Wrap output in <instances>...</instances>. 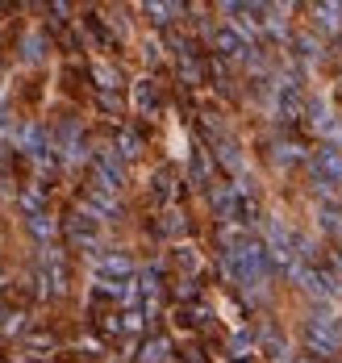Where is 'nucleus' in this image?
Here are the masks:
<instances>
[{
	"label": "nucleus",
	"instance_id": "nucleus-1",
	"mask_svg": "<svg viewBox=\"0 0 342 363\" xmlns=\"http://www.w3.org/2000/svg\"><path fill=\"white\" fill-rule=\"evenodd\" d=\"M221 268H225V275H230L238 288H247V292H263L267 280H271V272H276V263H271L263 238H247L242 246L221 251Z\"/></svg>",
	"mask_w": 342,
	"mask_h": 363
},
{
	"label": "nucleus",
	"instance_id": "nucleus-2",
	"mask_svg": "<svg viewBox=\"0 0 342 363\" xmlns=\"http://www.w3.org/2000/svg\"><path fill=\"white\" fill-rule=\"evenodd\" d=\"M88 184L109 188V192H122V184H126V159L117 155V146L100 142L92 150V159H88Z\"/></svg>",
	"mask_w": 342,
	"mask_h": 363
},
{
	"label": "nucleus",
	"instance_id": "nucleus-3",
	"mask_svg": "<svg viewBox=\"0 0 342 363\" xmlns=\"http://www.w3.org/2000/svg\"><path fill=\"white\" fill-rule=\"evenodd\" d=\"M305 343H309V351H313V355H322V359L338 355V347H342V321L334 318L330 309L313 314V318H309V326H305Z\"/></svg>",
	"mask_w": 342,
	"mask_h": 363
},
{
	"label": "nucleus",
	"instance_id": "nucleus-4",
	"mask_svg": "<svg viewBox=\"0 0 342 363\" xmlns=\"http://www.w3.org/2000/svg\"><path fill=\"white\" fill-rule=\"evenodd\" d=\"M100 226H105V222H96L88 209H71V213L63 218V234H67V242H71V246H80V251H92V255H100V242H105Z\"/></svg>",
	"mask_w": 342,
	"mask_h": 363
},
{
	"label": "nucleus",
	"instance_id": "nucleus-5",
	"mask_svg": "<svg viewBox=\"0 0 342 363\" xmlns=\"http://www.w3.org/2000/svg\"><path fill=\"white\" fill-rule=\"evenodd\" d=\"M309 172H313L317 192L334 196V188L342 184V150L330 146V142H322V150H313V159H309Z\"/></svg>",
	"mask_w": 342,
	"mask_h": 363
},
{
	"label": "nucleus",
	"instance_id": "nucleus-6",
	"mask_svg": "<svg viewBox=\"0 0 342 363\" xmlns=\"http://www.w3.org/2000/svg\"><path fill=\"white\" fill-rule=\"evenodd\" d=\"M54 155H59L67 167H80V163L92 159L84 150V130H80L76 117H63V121H59V130H54Z\"/></svg>",
	"mask_w": 342,
	"mask_h": 363
},
{
	"label": "nucleus",
	"instance_id": "nucleus-7",
	"mask_svg": "<svg viewBox=\"0 0 342 363\" xmlns=\"http://www.w3.org/2000/svg\"><path fill=\"white\" fill-rule=\"evenodd\" d=\"M63 288H67L63 255H59V246H42V259H38V292L42 297H59Z\"/></svg>",
	"mask_w": 342,
	"mask_h": 363
},
{
	"label": "nucleus",
	"instance_id": "nucleus-8",
	"mask_svg": "<svg viewBox=\"0 0 342 363\" xmlns=\"http://www.w3.org/2000/svg\"><path fill=\"white\" fill-rule=\"evenodd\" d=\"M209 46H213V54L221 59V63H247L251 50H255V46L242 42V34H238L234 25H217L213 38H209Z\"/></svg>",
	"mask_w": 342,
	"mask_h": 363
},
{
	"label": "nucleus",
	"instance_id": "nucleus-9",
	"mask_svg": "<svg viewBox=\"0 0 342 363\" xmlns=\"http://www.w3.org/2000/svg\"><path fill=\"white\" fill-rule=\"evenodd\" d=\"M92 272H96V280L126 284V280H134V259L126 251H100V255H92Z\"/></svg>",
	"mask_w": 342,
	"mask_h": 363
},
{
	"label": "nucleus",
	"instance_id": "nucleus-10",
	"mask_svg": "<svg viewBox=\"0 0 342 363\" xmlns=\"http://www.w3.org/2000/svg\"><path fill=\"white\" fill-rule=\"evenodd\" d=\"M80 209H88L96 222H113L117 213H122V201H117V192H109V188H96V184H88L84 192H80Z\"/></svg>",
	"mask_w": 342,
	"mask_h": 363
},
{
	"label": "nucleus",
	"instance_id": "nucleus-11",
	"mask_svg": "<svg viewBox=\"0 0 342 363\" xmlns=\"http://www.w3.org/2000/svg\"><path fill=\"white\" fill-rule=\"evenodd\" d=\"M17 150H25L30 159H42V155L54 150V134L46 130L42 121H25L21 134H17Z\"/></svg>",
	"mask_w": 342,
	"mask_h": 363
},
{
	"label": "nucleus",
	"instance_id": "nucleus-12",
	"mask_svg": "<svg viewBox=\"0 0 342 363\" xmlns=\"http://www.w3.org/2000/svg\"><path fill=\"white\" fill-rule=\"evenodd\" d=\"M305 109H309V105H305V96H300L297 80H276V113H280L284 121H297Z\"/></svg>",
	"mask_w": 342,
	"mask_h": 363
},
{
	"label": "nucleus",
	"instance_id": "nucleus-13",
	"mask_svg": "<svg viewBox=\"0 0 342 363\" xmlns=\"http://www.w3.org/2000/svg\"><path fill=\"white\" fill-rule=\"evenodd\" d=\"M188 180L196 184V188H213V159H209V146H192V176Z\"/></svg>",
	"mask_w": 342,
	"mask_h": 363
},
{
	"label": "nucleus",
	"instance_id": "nucleus-14",
	"mask_svg": "<svg viewBox=\"0 0 342 363\" xmlns=\"http://www.w3.org/2000/svg\"><path fill=\"white\" fill-rule=\"evenodd\" d=\"M17 205H21V213L25 218H38V213H46V184H25L21 192H17Z\"/></svg>",
	"mask_w": 342,
	"mask_h": 363
},
{
	"label": "nucleus",
	"instance_id": "nucleus-15",
	"mask_svg": "<svg viewBox=\"0 0 342 363\" xmlns=\"http://www.w3.org/2000/svg\"><path fill=\"white\" fill-rule=\"evenodd\" d=\"M263 34H271L276 42H288V17L280 4H263Z\"/></svg>",
	"mask_w": 342,
	"mask_h": 363
},
{
	"label": "nucleus",
	"instance_id": "nucleus-16",
	"mask_svg": "<svg viewBox=\"0 0 342 363\" xmlns=\"http://www.w3.org/2000/svg\"><path fill=\"white\" fill-rule=\"evenodd\" d=\"M134 109L146 113V117H155V109H159V88H155V80H138V84H134Z\"/></svg>",
	"mask_w": 342,
	"mask_h": 363
},
{
	"label": "nucleus",
	"instance_id": "nucleus-17",
	"mask_svg": "<svg viewBox=\"0 0 342 363\" xmlns=\"http://www.w3.org/2000/svg\"><path fill=\"white\" fill-rule=\"evenodd\" d=\"M138 363H171V343L163 334H151L138 351Z\"/></svg>",
	"mask_w": 342,
	"mask_h": 363
},
{
	"label": "nucleus",
	"instance_id": "nucleus-18",
	"mask_svg": "<svg viewBox=\"0 0 342 363\" xmlns=\"http://www.w3.org/2000/svg\"><path fill=\"white\" fill-rule=\"evenodd\" d=\"M247 238H255L251 226H238V222H221V226H217V246H221V251H234V246H242Z\"/></svg>",
	"mask_w": 342,
	"mask_h": 363
},
{
	"label": "nucleus",
	"instance_id": "nucleus-19",
	"mask_svg": "<svg viewBox=\"0 0 342 363\" xmlns=\"http://www.w3.org/2000/svg\"><path fill=\"white\" fill-rule=\"evenodd\" d=\"M313 25L326 30V34H338L342 30V4H313Z\"/></svg>",
	"mask_w": 342,
	"mask_h": 363
},
{
	"label": "nucleus",
	"instance_id": "nucleus-20",
	"mask_svg": "<svg viewBox=\"0 0 342 363\" xmlns=\"http://www.w3.org/2000/svg\"><path fill=\"white\" fill-rule=\"evenodd\" d=\"M151 188H155V201H163V205H167L171 196H179V192H184V188L175 184V167H159V172H155V180H151Z\"/></svg>",
	"mask_w": 342,
	"mask_h": 363
},
{
	"label": "nucleus",
	"instance_id": "nucleus-21",
	"mask_svg": "<svg viewBox=\"0 0 342 363\" xmlns=\"http://www.w3.org/2000/svg\"><path fill=\"white\" fill-rule=\"evenodd\" d=\"M92 80H96V88L109 92V96H117V88H122V71L113 63H92Z\"/></svg>",
	"mask_w": 342,
	"mask_h": 363
},
{
	"label": "nucleus",
	"instance_id": "nucleus-22",
	"mask_svg": "<svg viewBox=\"0 0 342 363\" xmlns=\"http://www.w3.org/2000/svg\"><path fill=\"white\" fill-rule=\"evenodd\" d=\"M317 226L326 230L334 242H342V209L338 205H322V209H317Z\"/></svg>",
	"mask_w": 342,
	"mask_h": 363
},
{
	"label": "nucleus",
	"instance_id": "nucleus-23",
	"mask_svg": "<svg viewBox=\"0 0 342 363\" xmlns=\"http://www.w3.org/2000/svg\"><path fill=\"white\" fill-rule=\"evenodd\" d=\"M25 226H30V234L42 242V246H54V218L50 213H38V218H25Z\"/></svg>",
	"mask_w": 342,
	"mask_h": 363
},
{
	"label": "nucleus",
	"instance_id": "nucleus-24",
	"mask_svg": "<svg viewBox=\"0 0 342 363\" xmlns=\"http://www.w3.org/2000/svg\"><path fill=\"white\" fill-rule=\"evenodd\" d=\"M142 13H146L155 25H171V21L184 13V4H155V0H151V4H142Z\"/></svg>",
	"mask_w": 342,
	"mask_h": 363
},
{
	"label": "nucleus",
	"instance_id": "nucleus-25",
	"mask_svg": "<svg viewBox=\"0 0 342 363\" xmlns=\"http://www.w3.org/2000/svg\"><path fill=\"white\" fill-rule=\"evenodd\" d=\"M113 146H117V155H122V159H138V155H142V138L134 134V130H122V134H117V142H113Z\"/></svg>",
	"mask_w": 342,
	"mask_h": 363
},
{
	"label": "nucleus",
	"instance_id": "nucleus-26",
	"mask_svg": "<svg viewBox=\"0 0 342 363\" xmlns=\"http://www.w3.org/2000/svg\"><path fill=\"white\" fill-rule=\"evenodd\" d=\"M21 347H25L30 355H38V359H42V355L54 351V334H25V338H21Z\"/></svg>",
	"mask_w": 342,
	"mask_h": 363
},
{
	"label": "nucleus",
	"instance_id": "nucleus-27",
	"mask_svg": "<svg viewBox=\"0 0 342 363\" xmlns=\"http://www.w3.org/2000/svg\"><path fill=\"white\" fill-rule=\"evenodd\" d=\"M146 309H122V334H142L146 330Z\"/></svg>",
	"mask_w": 342,
	"mask_h": 363
},
{
	"label": "nucleus",
	"instance_id": "nucleus-28",
	"mask_svg": "<svg viewBox=\"0 0 342 363\" xmlns=\"http://www.w3.org/2000/svg\"><path fill=\"white\" fill-rule=\"evenodd\" d=\"M293 46H297L300 59H317V54H322V46H317V38H313V34H297V38H293Z\"/></svg>",
	"mask_w": 342,
	"mask_h": 363
},
{
	"label": "nucleus",
	"instance_id": "nucleus-29",
	"mask_svg": "<svg viewBox=\"0 0 342 363\" xmlns=\"http://www.w3.org/2000/svg\"><path fill=\"white\" fill-rule=\"evenodd\" d=\"M0 330H4V334H21V330H25V314L4 309V314H0Z\"/></svg>",
	"mask_w": 342,
	"mask_h": 363
},
{
	"label": "nucleus",
	"instance_id": "nucleus-30",
	"mask_svg": "<svg viewBox=\"0 0 342 363\" xmlns=\"http://www.w3.org/2000/svg\"><path fill=\"white\" fill-rule=\"evenodd\" d=\"M179 230H184V218H179L175 209H167L163 222H159V234H179Z\"/></svg>",
	"mask_w": 342,
	"mask_h": 363
},
{
	"label": "nucleus",
	"instance_id": "nucleus-31",
	"mask_svg": "<svg viewBox=\"0 0 342 363\" xmlns=\"http://www.w3.org/2000/svg\"><path fill=\"white\" fill-rule=\"evenodd\" d=\"M25 59H30V63H38V59H42V38H38V34H30V38H25Z\"/></svg>",
	"mask_w": 342,
	"mask_h": 363
},
{
	"label": "nucleus",
	"instance_id": "nucleus-32",
	"mask_svg": "<svg viewBox=\"0 0 342 363\" xmlns=\"http://www.w3.org/2000/svg\"><path fill=\"white\" fill-rule=\"evenodd\" d=\"M175 263L192 272V268H196V255H192V246H179V251H175Z\"/></svg>",
	"mask_w": 342,
	"mask_h": 363
},
{
	"label": "nucleus",
	"instance_id": "nucleus-33",
	"mask_svg": "<svg viewBox=\"0 0 342 363\" xmlns=\"http://www.w3.org/2000/svg\"><path fill=\"white\" fill-rule=\"evenodd\" d=\"M293 363H317V359H313V355H297Z\"/></svg>",
	"mask_w": 342,
	"mask_h": 363
},
{
	"label": "nucleus",
	"instance_id": "nucleus-34",
	"mask_svg": "<svg viewBox=\"0 0 342 363\" xmlns=\"http://www.w3.org/2000/svg\"><path fill=\"white\" fill-rule=\"evenodd\" d=\"M338 50H342V38H338Z\"/></svg>",
	"mask_w": 342,
	"mask_h": 363
}]
</instances>
